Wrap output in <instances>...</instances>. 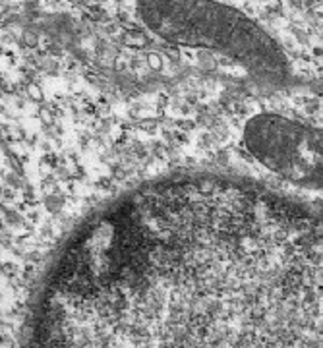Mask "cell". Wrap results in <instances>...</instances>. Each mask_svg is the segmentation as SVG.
I'll return each mask as SVG.
<instances>
[{
  "label": "cell",
  "mask_w": 323,
  "mask_h": 348,
  "mask_svg": "<svg viewBox=\"0 0 323 348\" xmlns=\"http://www.w3.org/2000/svg\"><path fill=\"white\" fill-rule=\"evenodd\" d=\"M25 348H323V213L226 174L139 184L62 242Z\"/></svg>",
  "instance_id": "1"
},
{
  "label": "cell",
  "mask_w": 323,
  "mask_h": 348,
  "mask_svg": "<svg viewBox=\"0 0 323 348\" xmlns=\"http://www.w3.org/2000/svg\"><path fill=\"white\" fill-rule=\"evenodd\" d=\"M246 147L265 168L306 190H323V130L284 116H257Z\"/></svg>",
  "instance_id": "2"
}]
</instances>
